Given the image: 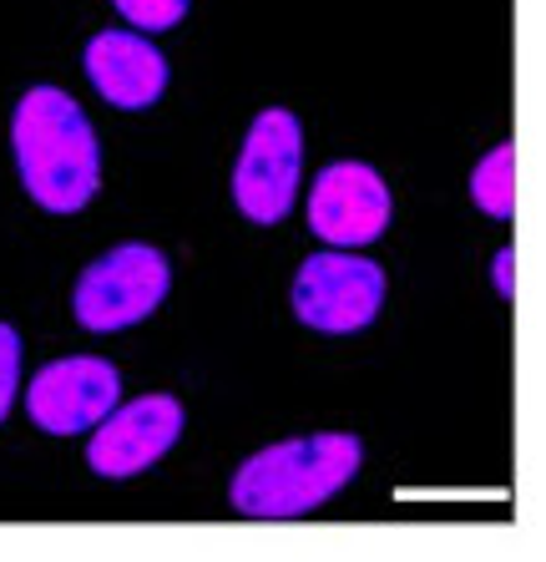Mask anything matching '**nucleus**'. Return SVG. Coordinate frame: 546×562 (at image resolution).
Returning a JSON list of instances; mask_svg holds the SVG:
<instances>
[{
  "label": "nucleus",
  "mask_w": 546,
  "mask_h": 562,
  "mask_svg": "<svg viewBox=\"0 0 546 562\" xmlns=\"http://www.w3.org/2000/svg\"><path fill=\"white\" fill-rule=\"evenodd\" d=\"M15 375H21V340H15L11 325H0V420H5V411H11Z\"/></svg>",
  "instance_id": "nucleus-12"
},
{
  "label": "nucleus",
  "mask_w": 546,
  "mask_h": 562,
  "mask_svg": "<svg viewBox=\"0 0 546 562\" xmlns=\"http://www.w3.org/2000/svg\"><path fill=\"white\" fill-rule=\"evenodd\" d=\"M470 198L491 218H511V203H516V157H511L507 143L496 147V153H486L481 168L470 172Z\"/></svg>",
  "instance_id": "nucleus-10"
},
{
  "label": "nucleus",
  "mask_w": 546,
  "mask_h": 562,
  "mask_svg": "<svg viewBox=\"0 0 546 562\" xmlns=\"http://www.w3.org/2000/svg\"><path fill=\"white\" fill-rule=\"evenodd\" d=\"M182 431V406L172 395H143L132 406H112L91 426L87 461L96 476H137L147 471Z\"/></svg>",
  "instance_id": "nucleus-8"
},
{
  "label": "nucleus",
  "mask_w": 546,
  "mask_h": 562,
  "mask_svg": "<svg viewBox=\"0 0 546 562\" xmlns=\"http://www.w3.org/2000/svg\"><path fill=\"white\" fill-rule=\"evenodd\" d=\"M87 77L112 106L143 112L168 87V61L152 41L132 36V31H102L87 41Z\"/></svg>",
  "instance_id": "nucleus-9"
},
{
  "label": "nucleus",
  "mask_w": 546,
  "mask_h": 562,
  "mask_svg": "<svg viewBox=\"0 0 546 562\" xmlns=\"http://www.w3.org/2000/svg\"><path fill=\"white\" fill-rule=\"evenodd\" d=\"M122 380L117 366H106L102 355H71V360H56L46 366L26 391V411L41 431L52 436H77L91 431L106 411L117 406Z\"/></svg>",
  "instance_id": "nucleus-7"
},
{
  "label": "nucleus",
  "mask_w": 546,
  "mask_h": 562,
  "mask_svg": "<svg viewBox=\"0 0 546 562\" xmlns=\"http://www.w3.org/2000/svg\"><path fill=\"white\" fill-rule=\"evenodd\" d=\"M112 5L143 31H168L187 15V0H112Z\"/></svg>",
  "instance_id": "nucleus-11"
},
{
  "label": "nucleus",
  "mask_w": 546,
  "mask_h": 562,
  "mask_svg": "<svg viewBox=\"0 0 546 562\" xmlns=\"http://www.w3.org/2000/svg\"><path fill=\"white\" fill-rule=\"evenodd\" d=\"M385 300V269L360 254H314L294 274V314L325 335H354L379 314Z\"/></svg>",
  "instance_id": "nucleus-4"
},
{
  "label": "nucleus",
  "mask_w": 546,
  "mask_h": 562,
  "mask_svg": "<svg viewBox=\"0 0 546 562\" xmlns=\"http://www.w3.org/2000/svg\"><path fill=\"white\" fill-rule=\"evenodd\" d=\"M360 471V436H294V441L263 446L234 476V507L243 517H304L329 502L339 486Z\"/></svg>",
  "instance_id": "nucleus-2"
},
{
  "label": "nucleus",
  "mask_w": 546,
  "mask_h": 562,
  "mask_svg": "<svg viewBox=\"0 0 546 562\" xmlns=\"http://www.w3.org/2000/svg\"><path fill=\"white\" fill-rule=\"evenodd\" d=\"M390 223V188L364 162H329L309 188V228L319 244L360 249L375 244Z\"/></svg>",
  "instance_id": "nucleus-6"
},
{
  "label": "nucleus",
  "mask_w": 546,
  "mask_h": 562,
  "mask_svg": "<svg viewBox=\"0 0 546 562\" xmlns=\"http://www.w3.org/2000/svg\"><path fill=\"white\" fill-rule=\"evenodd\" d=\"M162 294H168V259L152 244H122V249L102 254L77 279L71 310H77V319L87 329L112 335V329L147 319L162 304Z\"/></svg>",
  "instance_id": "nucleus-3"
},
{
  "label": "nucleus",
  "mask_w": 546,
  "mask_h": 562,
  "mask_svg": "<svg viewBox=\"0 0 546 562\" xmlns=\"http://www.w3.org/2000/svg\"><path fill=\"white\" fill-rule=\"evenodd\" d=\"M299 188V122L284 106L259 112L234 168V198L253 223H278Z\"/></svg>",
  "instance_id": "nucleus-5"
},
{
  "label": "nucleus",
  "mask_w": 546,
  "mask_h": 562,
  "mask_svg": "<svg viewBox=\"0 0 546 562\" xmlns=\"http://www.w3.org/2000/svg\"><path fill=\"white\" fill-rule=\"evenodd\" d=\"M11 147L21 183L46 213H77L96 193V137L77 102L56 87L21 97L11 122Z\"/></svg>",
  "instance_id": "nucleus-1"
},
{
  "label": "nucleus",
  "mask_w": 546,
  "mask_h": 562,
  "mask_svg": "<svg viewBox=\"0 0 546 562\" xmlns=\"http://www.w3.org/2000/svg\"><path fill=\"white\" fill-rule=\"evenodd\" d=\"M496 289H501V294H511V249L496 254Z\"/></svg>",
  "instance_id": "nucleus-13"
}]
</instances>
